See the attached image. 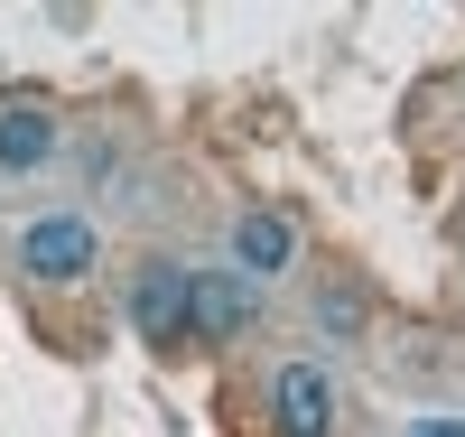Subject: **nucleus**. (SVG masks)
Wrapping results in <instances>:
<instances>
[{"label":"nucleus","mask_w":465,"mask_h":437,"mask_svg":"<svg viewBox=\"0 0 465 437\" xmlns=\"http://www.w3.org/2000/svg\"><path fill=\"white\" fill-rule=\"evenodd\" d=\"M410 437H465V419H419Z\"/></svg>","instance_id":"nucleus-8"},{"label":"nucleus","mask_w":465,"mask_h":437,"mask_svg":"<svg viewBox=\"0 0 465 437\" xmlns=\"http://www.w3.org/2000/svg\"><path fill=\"white\" fill-rule=\"evenodd\" d=\"M56 112L47 103H0V168H10V177H28V168H47V158H56Z\"/></svg>","instance_id":"nucleus-6"},{"label":"nucleus","mask_w":465,"mask_h":437,"mask_svg":"<svg viewBox=\"0 0 465 437\" xmlns=\"http://www.w3.org/2000/svg\"><path fill=\"white\" fill-rule=\"evenodd\" d=\"M252 280L242 270H196V298H186V335H242L252 326Z\"/></svg>","instance_id":"nucleus-5"},{"label":"nucleus","mask_w":465,"mask_h":437,"mask_svg":"<svg viewBox=\"0 0 465 437\" xmlns=\"http://www.w3.org/2000/svg\"><path fill=\"white\" fill-rule=\"evenodd\" d=\"M317 316H326V335H354V326H363V298H354V289H326Z\"/></svg>","instance_id":"nucleus-7"},{"label":"nucleus","mask_w":465,"mask_h":437,"mask_svg":"<svg viewBox=\"0 0 465 437\" xmlns=\"http://www.w3.org/2000/svg\"><path fill=\"white\" fill-rule=\"evenodd\" d=\"M298 261V223L289 214H270V205H252L242 223H232V270L261 289V280H280V270Z\"/></svg>","instance_id":"nucleus-4"},{"label":"nucleus","mask_w":465,"mask_h":437,"mask_svg":"<svg viewBox=\"0 0 465 437\" xmlns=\"http://www.w3.org/2000/svg\"><path fill=\"white\" fill-rule=\"evenodd\" d=\"M19 270L28 280H84L94 270V223L84 214H37L19 233Z\"/></svg>","instance_id":"nucleus-2"},{"label":"nucleus","mask_w":465,"mask_h":437,"mask_svg":"<svg viewBox=\"0 0 465 437\" xmlns=\"http://www.w3.org/2000/svg\"><path fill=\"white\" fill-rule=\"evenodd\" d=\"M186 298H196V270L149 261L140 280H131V326H140L149 344H177V335H186Z\"/></svg>","instance_id":"nucleus-3"},{"label":"nucleus","mask_w":465,"mask_h":437,"mask_svg":"<svg viewBox=\"0 0 465 437\" xmlns=\"http://www.w3.org/2000/svg\"><path fill=\"white\" fill-rule=\"evenodd\" d=\"M270 419H280V437H335V382L326 363H280L270 372Z\"/></svg>","instance_id":"nucleus-1"}]
</instances>
